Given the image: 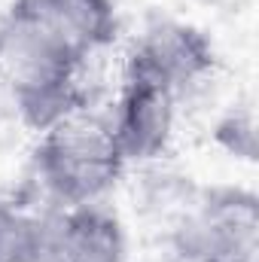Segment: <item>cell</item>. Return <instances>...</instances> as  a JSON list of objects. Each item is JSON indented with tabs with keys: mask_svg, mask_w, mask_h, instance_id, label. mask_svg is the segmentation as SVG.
Returning <instances> with one entry per match:
<instances>
[{
	"mask_svg": "<svg viewBox=\"0 0 259 262\" xmlns=\"http://www.w3.org/2000/svg\"><path fill=\"white\" fill-rule=\"evenodd\" d=\"M82 58L40 28L0 18V85L31 128L43 131L79 107L76 73Z\"/></svg>",
	"mask_w": 259,
	"mask_h": 262,
	"instance_id": "cell-1",
	"label": "cell"
},
{
	"mask_svg": "<svg viewBox=\"0 0 259 262\" xmlns=\"http://www.w3.org/2000/svg\"><path fill=\"white\" fill-rule=\"evenodd\" d=\"M34 165L58 204H89L101 201L104 192L116 186L128 162L119 149L110 116L73 107L43 128Z\"/></svg>",
	"mask_w": 259,
	"mask_h": 262,
	"instance_id": "cell-2",
	"label": "cell"
},
{
	"mask_svg": "<svg viewBox=\"0 0 259 262\" xmlns=\"http://www.w3.org/2000/svg\"><path fill=\"white\" fill-rule=\"evenodd\" d=\"M174 250L183 262H259V201L238 186H217L180 223Z\"/></svg>",
	"mask_w": 259,
	"mask_h": 262,
	"instance_id": "cell-3",
	"label": "cell"
},
{
	"mask_svg": "<svg viewBox=\"0 0 259 262\" xmlns=\"http://www.w3.org/2000/svg\"><path fill=\"white\" fill-rule=\"evenodd\" d=\"M213 64H217V52L207 34L183 21L156 18L134 40L125 61V73L153 79L168 92L180 95L201 76H207Z\"/></svg>",
	"mask_w": 259,
	"mask_h": 262,
	"instance_id": "cell-4",
	"label": "cell"
},
{
	"mask_svg": "<svg viewBox=\"0 0 259 262\" xmlns=\"http://www.w3.org/2000/svg\"><path fill=\"white\" fill-rule=\"evenodd\" d=\"M37 262H125V229L101 201L61 204L40 220Z\"/></svg>",
	"mask_w": 259,
	"mask_h": 262,
	"instance_id": "cell-5",
	"label": "cell"
},
{
	"mask_svg": "<svg viewBox=\"0 0 259 262\" xmlns=\"http://www.w3.org/2000/svg\"><path fill=\"white\" fill-rule=\"evenodd\" d=\"M174 104L177 95L165 85L125 73L116 110L110 116L125 162H149L168 149L174 134Z\"/></svg>",
	"mask_w": 259,
	"mask_h": 262,
	"instance_id": "cell-6",
	"label": "cell"
},
{
	"mask_svg": "<svg viewBox=\"0 0 259 262\" xmlns=\"http://www.w3.org/2000/svg\"><path fill=\"white\" fill-rule=\"evenodd\" d=\"M6 15L55 37L82 61L110 46L119 34V12L113 0H12Z\"/></svg>",
	"mask_w": 259,
	"mask_h": 262,
	"instance_id": "cell-7",
	"label": "cell"
},
{
	"mask_svg": "<svg viewBox=\"0 0 259 262\" xmlns=\"http://www.w3.org/2000/svg\"><path fill=\"white\" fill-rule=\"evenodd\" d=\"M40 259V220L0 201V262Z\"/></svg>",
	"mask_w": 259,
	"mask_h": 262,
	"instance_id": "cell-8",
	"label": "cell"
},
{
	"mask_svg": "<svg viewBox=\"0 0 259 262\" xmlns=\"http://www.w3.org/2000/svg\"><path fill=\"white\" fill-rule=\"evenodd\" d=\"M217 143H223L229 152H235L241 159H253V152H256V125H253L250 110L229 113L217 125Z\"/></svg>",
	"mask_w": 259,
	"mask_h": 262,
	"instance_id": "cell-9",
	"label": "cell"
}]
</instances>
